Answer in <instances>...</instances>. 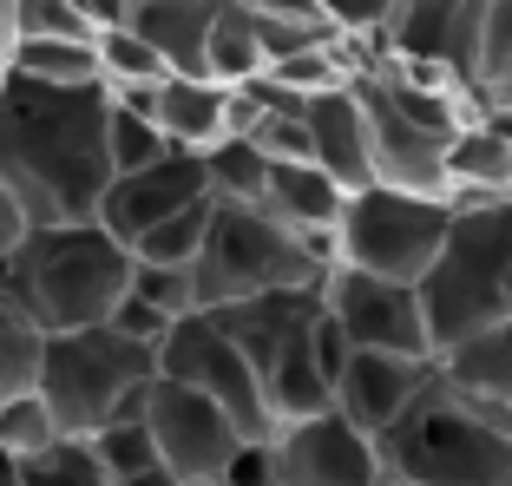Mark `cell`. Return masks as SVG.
Returning a JSON list of instances; mask_svg holds the SVG:
<instances>
[{
	"label": "cell",
	"mask_w": 512,
	"mask_h": 486,
	"mask_svg": "<svg viewBox=\"0 0 512 486\" xmlns=\"http://www.w3.org/2000/svg\"><path fill=\"white\" fill-rule=\"evenodd\" d=\"M106 86H33L0 73V184L33 224H86L112 184Z\"/></svg>",
	"instance_id": "cell-1"
},
{
	"label": "cell",
	"mask_w": 512,
	"mask_h": 486,
	"mask_svg": "<svg viewBox=\"0 0 512 486\" xmlns=\"http://www.w3.org/2000/svg\"><path fill=\"white\" fill-rule=\"evenodd\" d=\"M204 316L243 349L276 427L335 408V368L348 362V342L322 309V289H270V296L204 309Z\"/></svg>",
	"instance_id": "cell-2"
},
{
	"label": "cell",
	"mask_w": 512,
	"mask_h": 486,
	"mask_svg": "<svg viewBox=\"0 0 512 486\" xmlns=\"http://www.w3.org/2000/svg\"><path fill=\"white\" fill-rule=\"evenodd\" d=\"M132 250L99 217L86 224H33L14 257H0V303L27 316L40 335L92 329L125 296Z\"/></svg>",
	"instance_id": "cell-3"
},
{
	"label": "cell",
	"mask_w": 512,
	"mask_h": 486,
	"mask_svg": "<svg viewBox=\"0 0 512 486\" xmlns=\"http://www.w3.org/2000/svg\"><path fill=\"white\" fill-rule=\"evenodd\" d=\"M375 454L381 473L407 486H512V414L434 368L401 421L375 434Z\"/></svg>",
	"instance_id": "cell-4"
},
{
	"label": "cell",
	"mask_w": 512,
	"mask_h": 486,
	"mask_svg": "<svg viewBox=\"0 0 512 486\" xmlns=\"http://www.w3.org/2000/svg\"><path fill=\"white\" fill-rule=\"evenodd\" d=\"M414 289L434 355L499 329L512 316V204H453V224Z\"/></svg>",
	"instance_id": "cell-5"
},
{
	"label": "cell",
	"mask_w": 512,
	"mask_h": 486,
	"mask_svg": "<svg viewBox=\"0 0 512 486\" xmlns=\"http://www.w3.org/2000/svg\"><path fill=\"white\" fill-rule=\"evenodd\" d=\"M348 92L362 106L368 132V171L381 191H407V198H447V138L467 119H480L473 99H440V92H414L401 79H381L368 66L348 73Z\"/></svg>",
	"instance_id": "cell-6"
},
{
	"label": "cell",
	"mask_w": 512,
	"mask_h": 486,
	"mask_svg": "<svg viewBox=\"0 0 512 486\" xmlns=\"http://www.w3.org/2000/svg\"><path fill=\"white\" fill-rule=\"evenodd\" d=\"M329 250L302 243L296 230H283L263 204H211V230L191 257V289L197 309H224V303H250L270 289H322L329 276Z\"/></svg>",
	"instance_id": "cell-7"
},
{
	"label": "cell",
	"mask_w": 512,
	"mask_h": 486,
	"mask_svg": "<svg viewBox=\"0 0 512 486\" xmlns=\"http://www.w3.org/2000/svg\"><path fill=\"white\" fill-rule=\"evenodd\" d=\"M158 375V349L119 335L112 322L92 329H66L40 342V401L53 408L60 434H99L106 421L145 408V388Z\"/></svg>",
	"instance_id": "cell-8"
},
{
	"label": "cell",
	"mask_w": 512,
	"mask_h": 486,
	"mask_svg": "<svg viewBox=\"0 0 512 486\" xmlns=\"http://www.w3.org/2000/svg\"><path fill=\"white\" fill-rule=\"evenodd\" d=\"M453 224V198H407V191H348L342 224H335V263L394 283H421L440 237Z\"/></svg>",
	"instance_id": "cell-9"
},
{
	"label": "cell",
	"mask_w": 512,
	"mask_h": 486,
	"mask_svg": "<svg viewBox=\"0 0 512 486\" xmlns=\"http://www.w3.org/2000/svg\"><path fill=\"white\" fill-rule=\"evenodd\" d=\"M158 375L197 388L204 401H217V408L237 421L243 441H270L276 434V421H270V408H263V388H256L243 349L204 316V309H191V316H178L165 329V342H158Z\"/></svg>",
	"instance_id": "cell-10"
},
{
	"label": "cell",
	"mask_w": 512,
	"mask_h": 486,
	"mask_svg": "<svg viewBox=\"0 0 512 486\" xmlns=\"http://www.w3.org/2000/svg\"><path fill=\"white\" fill-rule=\"evenodd\" d=\"M322 309L335 316L348 349H375V355H407V362H434L427 342V316H421V289L394 283V276H368L329 263L322 276Z\"/></svg>",
	"instance_id": "cell-11"
},
{
	"label": "cell",
	"mask_w": 512,
	"mask_h": 486,
	"mask_svg": "<svg viewBox=\"0 0 512 486\" xmlns=\"http://www.w3.org/2000/svg\"><path fill=\"white\" fill-rule=\"evenodd\" d=\"M145 434L151 447H158V467L178 473L184 486H211L224 480L230 454L243 447L237 421H230L217 401H204L197 388H184V381H165V375H151L145 388Z\"/></svg>",
	"instance_id": "cell-12"
},
{
	"label": "cell",
	"mask_w": 512,
	"mask_h": 486,
	"mask_svg": "<svg viewBox=\"0 0 512 486\" xmlns=\"http://www.w3.org/2000/svg\"><path fill=\"white\" fill-rule=\"evenodd\" d=\"M270 480L276 486H375L381 480V454L362 427H348L335 408L283 421L270 434Z\"/></svg>",
	"instance_id": "cell-13"
},
{
	"label": "cell",
	"mask_w": 512,
	"mask_h": 486,
	"mask_svg": "<svg viewBox=\"0 0 512 486\" xmlns=\"http://www.w3.org/2000/svg\"><path fill=\"white\" fill-rule=\"evenodd\" d=\"M197 198H211L204 158L197 152H165V158H151V165H138V171H119V178L106 184L99 224H106L119 243H132L138 230H151L158 217L184 211V204H197Z\"/></svg>",
	"instance_id": "cell-14"
},
{
	"label": "cell",
	"mask_w": 512,
	"mask_h": 486,
	"mask_svg": "<svg viewBox=\"0 0 512 486\" xmlns=\"http://www.w3.org/2000/svg\"><path fill=\"white\" fill-rule=\"evenodd\" d=\"M493 0H394V20L381 33V53H407V60H440L467 79L473 92V53H480V27Z\"/></svg>",
	"instance_id": "cell-15"
},
{
	"label": "cell",
	"mask_w": 512,
	"mask_h": 486,
	"mask_svg": "<svg viewBox=\"0 0 512 486\" xmlns=\"http://www.w3.org/2000/svg\"><path fill=\"white\" fill-rule=\"evenodd\" d=\"M434 362H407V355H375V349H348V362L335 368V414L348 427H362L368 441L388 434L401 421V408L427 388Z\"/></svg>",
	"instance_id": "cell-16"
},
{
	"label": "cell",
	"mask_w": 512,
	"mask_h": 486,
	"mask_svg": "<svg viewBox=\"0 0 512 486\" xmlns=\"http://www.w3.org/2000/svg\"><path fill=\"white\" fill-rule=\"evenodd\" d=\"M151 125L171 152H211L224 138H237V99L217 79H158L151 86Z\"/></svg>",
	"instance_id": "cell-17"
},
{
	"label": "cell",
	"mask_w": 512,
	"mask_h": 486,
	"mask_svg": "<svg viewBox=\"0 0 512 486\" xmlns=\"http://www.w3.org/2000/svg\"><path fill=\"white\" fill-rule=\"evenodd\" d=\"M302 125H309V165L329 171L342 191H368L375 171H368V132H362V106H355V92L329 86V92H309L302 99Z\"/></svg>",
	"instance_id": "cell-18"
},
{
	"label": "cell",
	"mask_w": 512,
	"mask_h": 486,
	"mask_svg": "<svg viewBox=\"0 0 512 486\" xmlns=\"http://www.w3.org/2000/svg\"><path fill=\"white\" fill-rule=\"evenodd\" d=\"M256 204H263L283 230H296L302 243H316V250L335 257V224H342L348 191L329 178V171H316V165H270Z\"/></svg>",
	"instance_id": "cell-19"
},
{
	"label": "cell",
	"mask_w": 512,
	"mask_h": 486,
	"mask_svg": "<svg viewBox=\"0 0 512 486\" xmlns=\"http://www.w3.org/2000/svg\"><path fill=\"white\" fill-rule=\"evenodd\" d=\"M217 0H132L125 27L165 60L171 79H204V40H211Z\"/></svg>",
	"instance_id": "cell-20"
},
{
	"label": "cell",
	"mask_w": 512,
	"mask_h": 486,
	"mask_svg": "<svg viewBox=\"0 0 512 486\" xmlns=\"http://www.w3.org/2000/svg\"><path fill=\"white\" fill-rule=\"evenodd\" d=\"M447 198L453 204H506L512 198V138L486 112L447 138Z\"/></svg>",
	"instance_id": "cell-21"
},
{
	"label": "cell",
	"mask_w": 512,
	"mask_h": 486,
	"mask_svg": "<svg viewBox=\"0 0 512 486\" xmlns=\"http://www.w3.org/2000/svg\"><path fill=\"white\" fill-rule=\"evenodd\" d=\"M434 368L453 381V388H467V395H480V401H493V408L512 414V316L499 322V329L460 342V349L434 355Z\"/></svg>",
	"instance_id": "cell-22"
},
{
	"label": "cell",
	"mask_w": 512,
	"mask_h": 486,
	"mask_svg": "<svg viewBox=\"0 0 512 486\" xmlns=\"http://www.w3.org/2000/svg\"><path fill=\"white\" fill-rule=\"evenodd\" d=\"M0 73L33 79V86H99V53L92 40H14Z\"/></svg>",
	"instance_id": "cell-23"
},
{
	"label": "cell",
	"mask_w": 512,
	"mask_h": 486,
	"mask_svg": "<svg viewBox=\"0 0 512 486\" xmlns=\"http://www.w3.org/2000/svg\"><path fill=\"white\" fill-rule=\"evenodd\" d=\"M204 79H217V86H250V79H263V46H256L250 14H243L237 0H217L211 40H204Z\"/></svg>",
	"instance_id": "cell-24"
},
{
	"label": "cell",
	"mask_w": 512,
	"mask_h": 486,
	"mask_svg": "<svg viewBox=\"0 0 512 486\" xmlns=\"http://www.w3.org/2000/svg\"><path fill=\"white\" fill-rule=\"evenodd\" d=\"M473 106L506 112L512 106V0H493L480 27V53H473Z\"/></svg>",
	"instance_id": "cell-25"
},
{
	"label": "cell",
	"mask_w": 512,
	"mask_h": 486,
	"mask_svg": "<svg viewBox=\"0 0 512 486\" xmlns=\"http://www.w3.org/2000/svg\"><path fill=\"white\" fill-rule=\"evenodd\" d=\"M348 73H355V60H348V40H316V46H302V53H283V60L263 66V86L289 92V99H309V92L342 86Z\"/></svg>",
	"instance_id": "cell-26"
},
{
	"label": "cell",
	"mask_w": 512,
	"mask_h": 486,
	"mask_svg": "<svg viewBox=\"0 0 512 486\" xmlns=\"http://www.w3.org/2000/svg\"><path fill=\"white\" fill-rule=\"evenodd\" d=\"M211 204H217V198H197V204H184V211L158 217V224L138 230L125 250H132L138 263H184V270H191L197 243H204V230H211Z\"/></svg>",
	"instance_id": "cell-27"
},
{
	"label": "cell",
	"mask_w": 512,
	"mask_h": 486,
	"mask_svg": "<svg viewBox=\"0 0 512 486\" xmlns=\"http://www.w3.org/2000/svg\"><path fill=\"white\" fill-rule=\"evenodd\" d=\"M92 53H99V86H106V92H145V86H158V79H171L165 60H158V53H151L132 27L99 33V40H92Z\"/></svg>",
	"instance_id": "cell-28"
},
{
	"label": "cell",
	"mask_w": 512,
	"mask_h": 486,
	"mask_svg": "<svg viewBox=\"0 0 512 486\" xmlns=\"http://www.w3.org/2000/svg\"><path fill=\"white\" fill-rule=\"evenodd\" d=\"M263 178H270V158L256 152L250 138H224V145L204 152V184H211V198L256 204L263 198Z\"/></svg>",
	"instance_id": "cell-29"
},
{
	"label": "cell",
	"mask_w": 512,
	"mask_h": 486,
	"mask_svg": "<svg viewBox=\"0 0 512 486\" xmlns=\"http://www.w3.org/2000/svg\"><path fill=\"white\" fill-rule=\"evenodd\" d=\"M20 486H112V473L99 467L92 441L60 434L46 454H27V460H20Z\"/></svg>",
	"instance_id": "cell-30"
},
{
	"label": "cell",
	"mask_w": 512,
	"mask_h": 486,
	"mask_svg": "<svg viewBox=\"0 0 512 486\" xmlns=\"http://www.w3.org/2000/svg\"><path fill=\"white\" fill-rule=\"evenodd\" d=\"M40 342L46 335L27 316H14V309L0 303V401L40 388Z\"/></svg>",
	"instance_id": "cell-31"
},
{
	"label": "cell",
	"mask_w": 512,
	"mask_h": 486,
	"mask_svg": "<svg viewBox=\"0 0 512 486\" xmlns=\"http://www.w3.org/2000/svg\"><path fill=\"white\" fill-rule=\"evenodd\" d=\"M165 152H171V145L158 138L151 112L119 106V99H112V106H106V158H112V178H119V171L151 165V158H165Z\"/></svg>",
	"instance_id": "cell-32"
},
{
	"label": "cell",
	"mask_w": 512,
	"mask_h": 486,
	"mask_svg": "<svg viewBox=\"0 0 512 486\" xmlns=\"http://www.w3.org/2000/svg\"><path fill=\"white\" fill-rule=\"evenodd\" d=\"M53 441H60V427H53V408L40 401V388L0 401V454L27 460V454H46Z\"/></svg>",
	"instance_id": "cell-33"
},
{
	"label": "cell",
	"mask_w": 512,
	"mask_h": 486,
	"mask_svg": "<svg viewBox=\"0 0 512 486\" xmlns=\"http://www.w3.org/2000/svg\"><path fill=\"white\" fill-rule=\"evenodd\" d=\"M92 454H99V467L112 473V480H125V473L138 467H158V447H151L145 434V414H125V421H106L99 434H86Z\"/></svg>",
	"instance_id": "cell-34"
},
{
	"label": "cell",
	"mask_w": 512,
	"mask_h": 486,
	"mask_svg": "<svg viewBox=\"0 0 512 486\" xmlns=\"http://www.w3.org/2000/svg\"><path fill=\"white\" fill-rule=\"evenodd\" d=\"M125 289H132V296H145V303L158 309V316H171V322L197 309V289H191V270H184V263H138L132 257Z\"/></svg>",
	"instance_id": "cell-35"
},
{
	"label": "cell",
	"mask_w": 512,
	"mask_h": 486,
	"mask_svg": "<svg viewBox=\"0 0 512 486\" xmlns=\"http://www.w3.org/2000/svg\"><path fill=\"white\" fill-rule=\"evenodd\" d=\"M14 40H92L73 0H14Z\"/></svg>",
	"instance_id": "cell-36"
},
{
	"label": "cell",
	"mask_w": 512,
	"mask_h": 486,
	"mask_svg": "<svg viewBox=\"0 0 512 486\" xmlns=\"http://www.w3.org/2000/svg\"><path fill=\"white\" fill-rule=\"evenodd\" d=\"M316 14L335 40H381L394 20V0H316Z\"/></svg>",
	"instance_id": "cell-37"
},
{
	"label": "cell",
	"mask_w": 512,
	"mask_h": 486,
	"mask_svg": "<svg viewBox=\"0 0 512 486\" xmlns=\"http://www.w3.org/2000/svg\"><path fill=\"white\" fill-rule=\"evenodd\" d=\"M112 329L119 335H132V342H145V349H158V342H165V329H171V316H158V309L145 303V296H132V289H125L119 303H112Z\"/></svg>",
	"instance_id": "cell-38"
},
{
	"label": "cell",
	"mask_w": 512,
	"mask_h": 486,
	"mask_svg": "<svg viewBox=\"0 0 512 486\" xmlns=\"http://www.w3.org/2000/svg\"><path fill=\"white\" fill-rule=\"evenodd\" d=\"M217 486H270V447L243 441L237 454H230V467H224V480H217Z\"/></svg>",
	"instance_id": "cell-39"
},
{
	"label": "cell",
	"mask_w": 512,
	"mask_h": 486,
	"mask_svg": "<svg viewBox=\"0 0 512 486\" xmlns=\"http://www.w3.org/2000/svg\"><path fill=\"white\" fill-rule=\"evenodd\" d=\"M27 230H33V217H27V204L0 184V257H14L20 243H27Z\"/></svg>",
	"instance_id": "cell-40"
},
{
	"label": "cell",
	"mask_w": 512,
	"mask_h": 486,
	"mask_svg": "<svg viewBox=\"0 0 512 486\" xmlns=\"http://www.w3.org/2000/svg\"><path fill=\"white\" fill-rule=\"evenodd\" d=\"M112 486H184V480L165 473V467H138V473H125V480H112Z\"/></svg>",
	"instance_id": "cell-41"
},
{
	"label": "cell",
	"mask_w": 512,
	"mask_h": 486,
	"mask_svg": "<svg viewBox=\"0 0 512 486\" xmlns=\"http://www.w3.org/2000/svg\"><path fill=\"white\" fill-rule=\"evenodd\" d=\"M14 53V0H0V66Z\"/></svg>",
	"instance_id": "cell-42"
},
{
	"label": "cell",
	"mask_w": 512,
	"mask_h": 486,
	"mask_svg": "<svg viewBox=\"0 0 512 486\" xmlns=\"http://www.w3.org/2000/svg\"><path fill=\"white\" fill-rule=\"evenodd\" d=\"M0 486H20V460L14 454H0Z\"/></svg>",
	"instance_id": "cell-43"
},
{
	"label": "cell",
	"mask_w": 512,
	"mask_h": 486,
	"mask_svg": "<svg viewBox=\"0 0 512 486\" xmlns=\"http://www.w3.org/2000/svg\"><path fill=\"white\" fill-rule=\"evenodd\" d=\"M375 486H407V480H388V473H381V480H375Z\"/></svg>",
	"instance_id": "cell-44"
},
{
	"label": "cell",
	"mask_w": 512,
	"mask_h": 486,
	"mask_svg": "<svg viewBox=\"0 0 512 486\" xmlns=\"http://www.w3.org/2000/svg\"><path fill=\"white\" fill-rule=\"evenodd\" d=\"M211 486H217V480H211Z\"/></svg>",
	"instance_id": "cell-45"
},
{
	"label": "cell",
	"mask_w": 512,
	"mask_h": 486,
	"mask_svg": "<svg viewBox=\"0 0 512 486\" xmlns=\"http://www.w3.org/2000/svg\"><path fill=\"white\" fill-rule=\"evenodd\" d=\"M506 204H512V198H506Z\"/></svg>",
	"instance_id": "cell-46"
}]
</instances>
